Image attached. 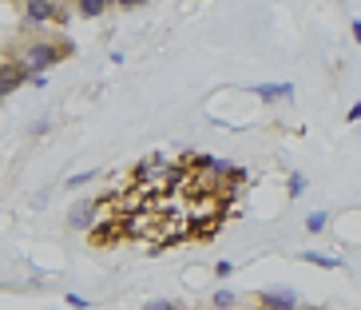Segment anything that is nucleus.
<instances>
[{
	"instance_id": "obj_1",
	"label": "nucleus",
	"mask_w": 361,
	"mask_h": 310,
	"mask_svg": "<svg viewBox=\"0 0 361 310\" xmlns=\"http://www.w3.org/2000/svg\"><path fill=\"white\" fill-rule=\"evenodd\" d=\"M60 56H64V48L48 44V40H36V44H28V48H24V68H28L32 76H40L44 68L60 64Z\"/></svg>"
},
{
	"instance_id": "obj_2",
	"label": "nucleus",
	"mask_w": 361,
	"mask_h": 310,
	"mask_svg": "<svg viewBox=\"0 0 361 310\" xmlns=\"http://www.w3.org/2000/svg\"><path fill=\"white\" fill-rule=\"evenodd\" d=\"M24 20L28 24H48V20H64V12L56 8V0H24Z\"/></svg>"
},
{
	"instance_id": "obj_3",
	"label": "nucleus",
	"mask_w": 361,
	"mask_h": 310,
	"mask_svg": "<svg viewBox=\"0 0 361 310\" xmlns=\"http://www.w3.org/2000/svg\"><path fill=\"white\" fill-rule=\"evenodd\" d=\"M24 80H32V72L24 64H0V96H12Z\"/></svg>"
},
{
	"instance_id": "obj_4",
	"label": "nucleus",
	"mask_w": 361,
	"mask_h": 310,
	"mask_svg": "<svg viewBox=\"0 0 361 310\" xmlns=\"http://www.w3.org/2000/svg\"><path fill=\"white\" fill-rule=\"evenodd\" d=\"M92 215H95V203H92V199H88V203L79 199L76 207L68 211V223H72L76 231H84V227H92Z\"/></svg>"
},
{
	"instance_id": "obj_5",
	"label": "nucleus",
	"mask_w": 361,
	"mask_h": 310,
	"mask_svg": "<svg viewBox=\"0 0 361 310\" xmlns=\"http://www.w3.org/2000/svg\"><path fill=\"white\" fill-rule=\"evenodd\" d=\"M262 307L266 310H294L298 307V298H294L290 291H266L262 294Z\"/></svg>"
},
{
	"instance_id": "obj_6",
	"label": "nucleus",
	"mask_w": 361,
	"mask_h": 310,
	"mask_svg": "<svg viewBox=\"0 0 361 310\" xmlns=\"http://www.w3.org/2000/svg\"><path fill=\"white\" fill-rule=\"evenodd\" d=\"M254 96L262 99H290L294 96V84H258V88H251Z\"/></svg>"
},
{
	"instance_id": "obj_7",
	"label": "nucleus",
	"mask_w": 361,
	"mask_h": 310,
	"mask_svg": "<svg viewBox=\"0 0 361 310\" xmlns=\"http://www.w3.org/2000/svg\"><path fill=\"white\" fill-rule=\"evenodd\" d=\"M108 4H111V0H76L79 17H104V12H108Z\"/></svg>"
},
{
	"instance_id": "obj_8",
	"label": "nucleus",
	"mask_w": 361,
	"mask_h": 310,
	"mask_svg": "<svg viewBox=\"0 0 361 310\" xmlns=\"http://www.w3.org/2000/svg\"><path fill=\"white\" fill-rule=\"evenodd\" d=\"M326 219H330L326 211H314L310 219H306V231H310V235H318V231H326Z\"/></svg>"
},
{
	"instance_id": "obj_9",
	"label": "nucleus",
	"mask_w": 361,
	"mask_h": 310,
	"mask_svg": "<svg viewBox=\"0 0 361 310\" xmlns=\"http://www.w3.org/2000/svg\"><path fill=\"white\" fill-rule=\"evenodd\" d=\"M302 191H306V175H302V171H294V175H290V195L298 199Z\"/></svg>"
},
{
	"instance_id": "obj_10",
	"label": "nucleus",
	"mask_w": 361,
	"mask_h": 310,
	"mask_svg": "<svg viewBox=\"0 0 361 310\" xmlns=\"http://www.w3.org/2000/svg\"><path fill=\"white\" fill-rule=\"evenodd\" d=\"M302 259H306V262H318V267H330V271H333V267H342L338 259H326V255H310V251H306Z\"/></svg>"
},
{
	"instance_id": "obj_11",
	"label": "nucleus",
	"mask_w": 361,
	"mask_h": 310,
	"mask_svg": "<svg viewBox=\"0 0 361 310\" xmlns=\"http://www.w3.org/2000/svg\"><path fill=\"white\" fill-rule=\"evenodd\" d=\"M215 307H222V310L235 307V294H231V291H219V294H215Z\"/></svg>"
},
{
	"instance_id": "obj_12",
	"label": "nucleus",
	"mask_w": 361,
	"mask_h": 310,
	"mask_svg": "<svg viewBox=\"0 0 361 310\" xmlns=\"http://www.w3.org/2000/svg\"><path fill=\"white\" fill-rule=\"evenodd\" d=\"M143 310H179L175 302H167V298H155V302H147Z\"/></svg>"
},
{
	"instance_id": "obj_13",
	"label": "nucleus",
	"mask_w": 361,
	"mask_h": 310,
	"mask_svg": "<svg viewBox=\"0 0 361 310\" xmlns=\"http://www.w3.org/2000/svg\"><path fill=\"white\" fill-rule=\"evenodd\" d=\"M84 183H92V171H79V175H72V180H68V187H84Z\"/></svg>"
},
{
	"instance_id": "obj_14",
	"label": "nucleus",
	"mask_w": 361,
	"mask_h": 310,
	"mask_svg": "<svg viewBox=\"0 0 361 310\" xmlns=\"http://www.w3.org/2000/svg\"><path fill=\"white\" fill-rule=\"evenodd\" d=\"M115 4H119V8H139L143 0H115Z\"/></svg>"
},
{
	"instance_id": "obj_15",
	"label": "nucleus",
	"mask_w": 361,
	"mask_h": 310,
	"mask_svg": "<svg viewBox=\"0 0 361 310\" xmlns=\"http://www.w3.org/2000/svg\"><path fill=\"white\" fill-rule=\"evenodd\" d=\"M349 119H361V99L353 104V108H349Z\"/></svg>"
},
{
	"instance_id": "obj_16",
	"label": "nucleus",
	"mask_w": 361,
	"mask_h": 310,
	"mask_svg": "<svg viewBox=\"0 0 361 310\" xmlns=\"http://www.w3.org/2000/svg\"><path fill=\"white\" fill-rule=\"evenodd\" d=\"M349 28H353V40H358V44H361V20H353Z\"/></svg>"
},
{
	"instance_id": "obj_17",
	"label": "nucleus",
	"mask_w": 361,
	"mask_h": 310,
	"mask_svg": "<svg viewBox=\"0 0 361 310\" xmlns=\"http://www.w3.org/2000/svg\"><path fill=\"white\" fill-rule=\"evenodd\" d=\"M4 4H8V0H4Z\"/></svg>"
}]
</instances>
